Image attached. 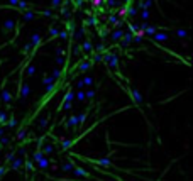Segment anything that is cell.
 I'll use <instances>...</instances> for the list:
<instances>
[{"label": "cell", "instance_id": "6da1fadb", "mask_svg": "<svg viewBox=\"0 0 193 181\" xmlns=\"http://www.w3.org/2000/svg\"><path fill=\"white\" fill-rule=\"evenodd\" d=\"M16 26H17V21L16 19H12V17H9V19H5L4 24H2V31L4 32H12L14 29H16Z\"/></svg>", "mask_w": 193, "mask_h": 181}, {"label": "cell", "instance_id": "7a4b0ae2", "mask_svg": "<svg viewBox=\"0 0 193 181\" xmlns=\"http://www.w3.org/2000/svg\"><path fill=\"white\" fill-rule=\"evenodd\" d=\"M104 61L109 64V68H117V64H119V58L115 56V54H112V52H107L104 56Z\"/></svg>", "mask_w": 193, "mask_h": 181}, {"label": "cell", "instance_id": "3957f363", "mask_svg": "<svg viewBox=\"0 0 193 181\" xmlns=\"http://www.w3.org/2000/svg\"><path fill=\"white\" fill-rule=\"evenodd\" d=\"M29 95H31V86H29L27 83H22L21 86H19V97H21L22 100H26Z\"/></svg>", "mask_w": 193, "mask_h": 181}, {"label": "cell", "instance_id": "277c9868", "mask_svg": "<svg viewBox=\"0 0 193 181\" xmlns=\"http://www.w3.org/2000/svg\"><path fill=\"white\" fill-rule=\"evenodd\" d=\"M76 86H78V88L93 86V78H92V76H83L81 80H78V81H76Z\"/></svg>", "mask_w": 193, "mask_h": 181}, {"label": "cell", "instance_id": "5b68a950", "mask_svg": "<svg viewBox=\"0 0 193 181\" xmlns=\"http://www.w3.org/2000/svg\"><path fill=\"white\" fill-rule=\"evenodd\" d=\"M0 100L2 102H5V103H10V100H12V93L7 90V88H4L2 92H0Z\"/></svg>", "mask_w": 193, "mask_h": 181}, {"label": "cell", "instance_id": "8992f818", "mask_svg": "<svg viewBox=\"0 0 193 181\" xmlns=\"http://www.w3.org/2000/svg\"><path fill=\"white\" fill-rule=\"evenodd\" d=\"M71 174H73V176H80V178H87V176H88V171H85L83 168H78V166H75L73 171H71Z\"/></svg>", "mask_w": 193, "mask_h": 181}, {"label": "cell", "instance_id": "52a82bcc", "mask_svg": "<svg viewBox=\"0 0 193 181\" xmlns=\"http://www.w3.org/2000/svg\"><path fill=\"white\" fill-rule=\"evenodd\" d=\"M41 41H42V36L39 34V32H34V34H32V37H31V44H32V47L36 49V47L41 44Z\"/></svg>", "mask_w": 193, "mask_h": 181}, {"label": "cell", "instance_id": "ba28073f", "mask_svg": "<svg viewBox=\"0 0 193 181\" xmlns=\"http://www.w3.org/2000/svg\"><path fill=\"white\" fill-rule=\"evenodd\" d=\"M131 95H132V98H134L136 103H142V102H144L142 95L139 93V90H136V88H131Z\"/></svg>", "mask_w": 193, "mask_h": 181}, {"label": "cell", "instance_id": "9c48e42d", "mask_svg": "<svg viewBox=\"0 0 193 181\" xmlns=\"http://www.w3.org/2000/svg\"><path fill=\"white\" fill-rule=\"evenodd\" d=\"M90 66H92V61H90V59H83V61H80V64H78V71H88Z\"/></svg>", "mask_w": 193, "mask_h": 181}, {"label": "cell", "instance_id": "30bf717a", "mask_svg": "<svg viewBox=\"0 0 193 181\" xmlns=\"http://www.w3.org/2000/svg\"><path fill=\"white\" fill-rule=\"evenodd\" d=\"M131 42H132V34L131 32H124V36L120 39V44H122V46H129Z\"/></svg>", "mask_w": 193, "mask_h": 181}, {"label": "cell", "instance_id": "8fae6325", "mask_svg": "<svg viewBox=\"0 0 193 181\" xmlns=\"http://www.w3.org/2000/svg\"><path fill=\"white\" fill-rule=\"evenodd\" d=\"M49 164H51V163H49V159H46V157H42V159H39L36 163V166L39 168V169H47V168H49Z\"/></svg>", "mask_w": 193, "mask_h": 181}, {"label": "cell", "instance_id": "7c38bea8", "mask_svg": "<svg viewBox=\"0 0 193 181\" xmlns=\"http://www.w3.org/2000/svg\"><path fill=\"white\" fill-rule=\"evenodd\" d=\"M61 76H63V68H54V69L51 71V78L54 80V81H58Z\"/></svg>", "mask_w": 193, "mask_h": 181}, {"label": "cell", "instance_id": "4fadbf2b", "mask_svg": "<svg viewBox=\"0 0 193 181\" xmlns=\"http://www.w3.org/2000/svg\"><path fill=\"white\" fill-rule=\"evenodd\" d=\"M32 19H36V14L32 10H26L24 12V16H22V21L24 22H29V21H32Z\"/></svg>", "mask_w": 193, "mask_h": 181}, {"label": "cell", "instance_id": "5bb4252c", "mask_svg": "<svg viewBox=\"0 0 193 181\" xmlns=\"http://www.w3.org/2000/svg\"><path fill=\"white\" fill-rule=\"evenodd\" d=\"M168 39V32H156L154 34V41L156 42H163Z\"/></svg>", "mask_w": 193, "mask_h": 181}, {"label": "cell", "instance_id": "9a60e30c", "mask_svg": "<svg viewBox=\"0 0 193 181\" xmlns=\"http://www.w3.org/2000/svg\"><path fill=\"white\" fill-rule=\"evenodd\" d=\"M22 164H24V161H22V159H14V161H12V164H10V169H21V168H22Z\"/></svg>", "mask_w": 193, "mask_h": 181}, {"label": "cell", "instance_id": "2e32d148", "mask_svg": "<svg viewBox=\"0 0 193 181\" xmlns=\"http://www.w3.org/2000/svg\"><path fill=\"white\" fill-rule=\"evenodd\" d=\"M53 151H54V146H53V144H46V146L41 149V152H42L44 156H47V154H53Z\"/></svg>", "mask_w": 193, "mask_h": 181}, {"label": "cell", "instance_id": "e0dca14e", "mask_svg": "<svg viewBox=\"0 0 193 181\" xmlns=\"http://www.w3.org/2000/svg\"><path fill=\"white\" fill-rule=\"evenodd\" d=\"M53 83H56V81L51 78V75H44V76H42V85H44V86H49Z\"/></svg>", "mask_w": 193, "mask_h": 181}, {"label": "cell", "instance_id": "ac0fdd59", "mask_svg": "<svg viewBox=\"0 0 193 181\" xmlns=\"http://www.w3.org/2000/svg\"><path fill=\"white\" fill-rule=\"evenodd\" d=\"M17 7H19V9H21V10H31V5H29V4H27L26 0H19V4H17Z\"/></svg>", "mask_w": 193, "mask_h": 181}, {"label": "cell", "instance_id": "d6986e66", "mask_svg": "<svg viewBox=\"0 0 193 181\" xmlns=\"http://www.w3.org/2000/svg\"><path fill=\"white\" fill-rule=\"evenodd\" d=\"M47 122H49V115H46V117H42V119L39 120V124H37V127H39V129H46V127H47Z\"/></svg>", "mask_w": 193, "mask_h": 181}, {"label": "cell", "instance_id": "ffe728a7", "mask_svg": "<svg viewBox=\"0 0 193 181\" xmlns=\"http://www.w3.org/2000/svg\"><path fill=\"white\" fill-rule=\"evenodd\" d=\"M156 32H158V27H154V26H147L144 29V34H147V36H154Z\"/></svg>", "mask_w": 193, "mask_h": 181}, {"label": "cell", "instance_id": "44dd1931", "mask_svg": "<svg viewBox=\"0 0 193 181\" xmlns=\"http://www.w3.org/2000/svg\"><path fill=\"white\" fill-rule=\"evenodd\" d=\"M71 144H73V140H71V139H63V140H61V147H63V151L70 149V147H71Z\"/></svg>", "mask_w": 193, "mask_h": 181}, {"label": "cell", "instance_id": "7402d4cb", "mask_svg": "<svg viewBox=\"0 0 193 181\" xmlns=\"http://www.w3.org/2000/svg\"><path fill=\"white\" fill-rule=\"evenodd\" d=\"M122 36H124V31L117 29V31H114V34H112V41H119V39H122Z\"/></svg>", "mask_w": 193, "mask_h": 181}, {"label": "cell", "instance_id": "603a6c76", "mask_svg": "<svg viewBox=\"0 0 193 181\" xmlns=\"http://www.w3.org/2000/svg\"><path fill=\"white\" fill-rule=\"evenodd\" d=\"M7 120H9V112H4V110H0V125H2V124L5 125Z\"/></svg>", "mask_w": 193, "mask_h": 181}, {"label": "cell", "instance_id": "cb8c5ba5", "mask_svg": "<svg viewBox=\"0 0 193 181\" xmlns=\"http://www.w3.org/2000/svg\"><path fill=\"white\" fill-rule=\"evenodd\" d=\"M127 16H129V17H136L137 16V9L134 5H127Z\"/></svg>", "mask_w": 193, "mask_h": 181}, {"label": "cell", "instance_id": "d4e9b609", "mask_svg": "<svg viewBox=\"0 0 193 181\" xmlns=\"http://www.w3.org/2000/svg\"><path fill=\"white\" fill-rule=\"evenodd\" d=\"M54 52H56V56H63V58H66V49H64L63 46H56Z\"/></svg>", "mask_w": 193, "mask_h": 181}, {"label": "cell", "instance_id": "484cf974", "mask_svg": "<svg viewBox=\"0 0 193 181\" xmlns=\"http://www.w3.org/2000/svg\"><path fill=\"white\" fill-rule=\"evenodd\" d=\"M26 75L27 76H34V75H36V66H34V64H29V66L26 68Z\"/></svg>", "mask_w": 193, "mask_h": 181}, {"label": "cell", "instance_id": "4316f807", "mask_svg": "<svg viewBox=\"0 0 193 181\" xmlns=\"http://www.w3.org/2000/svg\"><path fill=\"white\" fill-rule=\"evenodd\" d=\"M71 107H73V102H63V105L58 110H64V112H68V110H71Z\"/></svg>", "mask_w": 193, "mask_h": 181}, {"label": "cell", "instance_id": "83f0119b", "mask_svg": "<svg viewBox=\"0 0 193 181\" xmlns=\"http://www.w3.org/2000/svg\"><path fill=\"white\" fill-rule=\"evenodd\" d=\"M68 127H76V124H78V120H76V115H71V117H68Z\"/></svg>", "mask_w": 193, "mask_h": 181}, {"label": "cell", "instance_id": "f1b7e54d", "mask_svg": "<svg viewBox=\"0 0 193 181\" xmlns=\"http://www.w3.org/2000/svg\"><path fill=\"white\" fill-rule=\"evenodd\" d=\"M73 168H75L73 163H64V164L61 166V169H63V171H66V173H71V171H73Z\"/></svg>", "mask_w": 193, "mask_h": 181}, {"label": "cell", "instance_id": "f546056e", "mask_svg": "<svg viewBox=\"0 0 193 181\" xmlns=\"http://www.w3.org/2000/svg\"><path fill=\"white\" fill-rule=\"evenodd\" d=\"M56 64H58V68H63L64 66V63H66V58H63V56H56Z\"/></svg>", "mask_w": 193, "mask_h": 181}, {"label": "cell", "instance_id": "4dcf8cb0", "mask_svg": "<svg viewBox=\"0 0 193 181\" xmlns=\"http://www.w3.org/2000/svg\"><path fill=\"white\" fill-rule=\"evenodd\" d=\"M81 49H83L85 52H92V42H90V41H85L83 44H81Z\"/></svg>", "mask_w": 193, "mask_h": 181}, {"label": "cell", "instance_id": "1f68e13d", "mask_svg": "<svg viewBox=\"0 0 193 181\" xmlns=\"http://www.w3.org/2000/svg\"><path fill=\"white\" fill-rule=\"evenodd\" d=\"M26 135H27V129H22L17 132V140H24L26 139Z\"/></svg>", "mask_w": 193, "mask_h": 181}, {"label": "cell", "instance_id": "d6a6232c", "mask_svg": "<svg viewBox=\"0 0 193 181\" xmlns=\"http://www.w3.org/2000/svg\"><path fill=\"white\" fill-rule=\"evenodd\" d=\"M58 37L61 39V41H66L70 37V34H68V31H59V34H58Z\"/></svg>", "mask_w": 193, "mask_h": 181}, {"label": "cell", "instance_id": "836d02e7", "mask_svg": "<svg viewBox=\"0 0 193 181\" xmlns=\"http://www.w3.org/2000/svg\"><path fill=\"white\" fill-rule=\"evenodd\" d=\"M75 98H78L80 102H85V100H87V97H85V92H83V90H80L78 93L75 95Z\"/></svg>", "mask_w": 193, "mask_h": 181}, {"label": "cell", "instance_id": "e575fe53", "mask_svg": "<svg viewBox=\"0 0 193 181\" xmlns=\"http://www.w3.org/2000/svg\"><path fill=\"white\" fill-rule=\"evenodd\" d=\"M32 157H34V161H36V163H37V161H39V159H42V157H44V154H42V152H41V149H37L36 152H34V156H32Z\"/></svg>", "mask_w": 193, "mask_h": 181}, {"label": "cell", "instance_id": "d590c367", "mask_svg": "<svg viewBox=\"0 0 193 181\" xmlns=\"http://www.w3.org/2000/svg\"><path fill=\"white\" fill-rule=\"evenodd\" d=\"M58 34H59L58 27H51V29H49V37H58Z\"/></svg>", "mask_w": 193, "mask_h": 181}, {"label": "cell", "instance_id": "8d00e7d4", "mask_svg": "<svg viewBox=\"0 0 193 181\" xmlns=\"http://www.w3.org/2000/svg\"><path fill=\"white\" fill-rule=\"evenodd\" d=\"M117 17H127V5L120 7V10H119V16H117Z\"/></svg>", "mask_w": 193, "mask_h": 181}, {"label": "cell", "instance_id": "74e56055", "mask_svg": "<svg viewBox=\"0 0 193 181\" xmlns=\"http://www.w3.org/2000/svg\"><path fill=\"white\" fill-rule=\"evenodd\" d=\"M149 16H151V12H149V10H142V12H141V19H142L144 22L149 19Z\"/></svg>", "mask_w": 193, "mask_h": 181}, {"label": "cell", "instance_id": "f35d334b", "mask_svg": "<svg viewBox=\"0 0 193 181\" xmlns=\"http://www.w3.org/2000/svg\"><path fill=\"white\" fill-rule=\"evenodd\" d=\"M97 164H100V166H110V161L105 157V159H98V161H95Z\"/></svg>", "mask_w": 193, "mask_h": 181}, {"label": "cell", "instance_id": "ab89813d", "mask_svg": "<svg viewBox=\"0 0 193 181\" xmlns=\"http://www.w3.org/2000/svg\"><path fill=\"white\" fill-rule=\"evenodd\" d=\"M93 61H95V63H100V61H104V54H100V52H97V54H93Z\"/></svg>", "mask_w": 193, "mask_h": 181}, {"label": "cell", "instance_id": "60d3db41", "mask_svg": "<svg viewBox=\"0 0 193 181\" xmlns=\"http://www.w3.org/2000/svg\"><path fill=\"white\" fill-rule=\"evenodd\" d=\"M85 97H87L88 100L95 98V90H88V92H85Z\"/></svg>", "mask_w": 193, "mask_h": 181}, {"label": "cell", "instance_id": "b9f144b4", "mask_svg": "<svg viewBox=\"0 0 193 181\" xmlns=\"http://www.w3.org/2000/svg\"><path fill=\"white\" fill-rule=\"evenodd\" d=\"M16 125H17V119H14V117H12V119L5 124V127H16Z\"/></svg>", "mask_w": 193, "mask_h": 181}, {"label": "cell", "instance_id": "7bdbcfd3", "mask_svg": "<svg viewBox=\"0 0 193 181\" xmlns=\"http://www.w3.org/2000/svg\"><path fill=\"white\" fill-rule=\"evenodd\" d=\"M61 4H63V0H51V7H53V9H58Z\"/></svg>", "mask_w": 193, "mask_h": 181}, {"label": "cell", "instance_id": "ee69618b", "mask_svg": "<svg viewBox=\"0 0 193 181\" xmlns=\"http://www.w3.org/2000/svg\"><path fill=\"white\" fill-rule=\"evenodd\" d=\"M24 164H26V169H27V171H34V169H36V168H34V164H32L31 161H26Z\"/></svg>", "mask_w": 193, "mask_h": 181}, {"label": "cell", "instance_id": "f6af8a7d", "mask_svg": "<svg viewBox=\"0 0 193 181\" xmlns=\"http://www.w3.org/2000/svg\"><path fill=\"white\" fill-rule=\"evenodd\" d=\"M176 36H178V37H186V31H185V29H178V31H176Z\"/></svg>", "mask_w": 193, "mask_h": 181}, {"label": "cell", "instance_id": "bcb514c9", "mask_svg": "<svg viewBox=\"0 0 193 181\" xmlns=\"http://www.w3.org/2000/svg\"><path fill=\"white\" fill-rule=\"evenodd\" d=\"M14 159H16V152H9L7 154V163H12Z\"/></svg>", "mask_w": 193, "mask_h": 181}, {"label": "cell", "instance_id": "7dc6e473", "mask_svg": "<svg viewBox=\"0 0 193 181\" xmlns=\"http://www.w3.org/2000/svg\"><path fill=\"white\" fill-rule=\"evenodd\" d=\"M7 171H9V168H5V166H0V178H2V176H5Z\"/></svg>", "mask_w": 193, "mask_h": 181}, {"label": "cell", "instance_id": "c3c4849f", "mask_svg": "<svg viewBox=\"0 0 193 181\" xmlns=\"http://www.w3.org/2000/svg\"><path fill=\"white\" fill-rule=\"evenodd\" d=\"M9 142H10V139H9V137H0V144H2V146L9 144Z\"/></svg>", "mask_w": 193, "mask_h": 181}, {"label": "cell", "instance_id": "681fc988", "mask_svg": "<svg viewBox=\"0 0 193 181\" xmlns=\"http://www.w3.org/2000/svg\"><path fill=\"white\" fill-rule=\"evenodd\" d=\"M75 37H76V39H81V37H83V29H80V31H76Z\"/></svg>", "mask_w": 193, "mask_h": 181}, {"label": "cell", "instance_id": "f907efd6", "mask_svg": "<svg viewBox=\"0 0 193 181\" xmlns=\"http://www.w3.org/2000/svg\"><path fill=\"white\" fill-rule=\"evenodd\" d=\"M41 14H42V16H46V17H51V16H53V12H51V10H42Z\"/></svg>", "mask_w": 193, "mask_h": 181}, {"label": "cell", "instance_id": "816d5d0a", "mask_svg": "<svg viewBox=\"0 0 193 181\" xmlns=\"http://www.w3.org/2000/svg\"><path fill=\"white\" fill-rule=\"evenodd\" d=\"M87 24H88V26H95V19L93 17H90L88 21H87Z\"/></svg>", "mask_w": 193, "mask_h": 181}, {"label": "cell", "instance_id": "f5cc1de1", "mask_svg": "<svg viewBox=\"0 0 193 181\" xmlns=\"http://www.w3.org/2000/svg\"><path fill=\"white\" fill-rule=\"evenodd\" d=\"M117 19H119V17H117V16L110 17V22H112V24H117V22H119V21H117Z\"/></svg>", "mask_w": 193, "mask_h": 181}, {"label": "cell", "instance_id": "db71d44e", "mask_svg": "<svg viewBox=\"0 0 193 181\" xmlns=\"http://www.w3.org/2000/svg\"><path fill=\"white\" fill-rule=\"evenodd\" d=\"M97 51H98V52L104 51V44H98V46H97Z\"/></svg>", "mask_w": 193, "mask_h": 181}, {"label": "cell", "instance_id": "11a10c76", "mask_svg": "<svg viewBox=\"0 0 193 181\" xmlns=\"http://www.w3.org/2000/svg\"><path fill=\"white\" fill-rule=\"evenodd\" d=\"M9 2H10L14 7H17V4H19V0H9Z\"/></svg>", "mask_w": 193, "mask_h": 181}, {"label": "cell", "instance_id": "9f6ffc18", "mask_svg": "<svg viewBox=\"0 0 193 181\" xmlns=\"http://www.w3.org/2000/svg\"><path fill=\"white\" fill-rule=\"evenodd\" d=\"M100 4H102V0H93V5H95V7H98Z\"/></svg>", "mask_w": 193, "mask_h": 181}, {"label": "cell", "instance_id": "6f0895ef", "mask_svg": "<svg viewBox=\"0 0 193 181\" xmlns=\"http://www.w3.org/2000/svg\"><path fill=\"white\" fill-rule=\"evenodd\" d=\"M109 4H110L112 7H115V5H117V2H115V0H109Z\"/></svg>", "mask_w": 193, "mask_h": 181}, {"label": "cell", "instance_id": "680465c9", "mask_svg": "<svg viewBox=\"0 0 193 181\" xmlns=\"http://www.w3.org/2000/svg\"><path fill=\"white\" fill-rule=\"evenodd\" d=\"M75 2H76V4H78V5H80V4H83V0H75Z\"/></svg>", "mask_w": 193, "mask_h": 181}, {"label": "cell", "instance_id": "91938a15", "mask_svg": "<svg viewBox=\"0 0 193 181\" xmlns=\"http://www.w3.org/2000/svg\"><path fill=\"white\" fill-rule=\"evenodd\" d=\"M124 2H125V5H129V2H131V0H124Z\"/></svg>", "mask_w": 193, "mask_h": 181}, {"label": "cell", "instance_id": "94428289", "mask_svg": "<svg viewBox=\"0 0 193 181\" xmlns=\"http://www.w3.org/2000/svg\"><path fill=\"white\" fill-rule=\"evenodd\" d=\"M139 2H144V0H139Z\"/></svg>", "mask_w": 193, "mask_h": 181}]
</instances>
